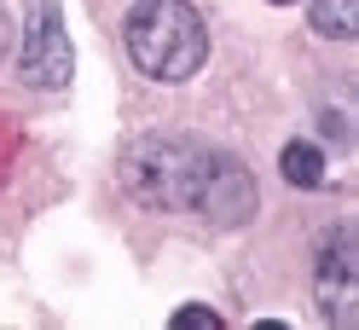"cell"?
<instances>
[{
  "instance_id": "cell-1",
  "label": "cell",
  "mask_w": 359,
  "mask_h": 330,
  "mask_svg": "<svg viewBox=\"0 0 359 330\" xmlns=\"http://www.w3.org/2000/svg\"><path fill=\"white\" fill-rule=\"evenodd\" d=\"M215 168V151L191 134H145L122 151V186L133 203L145 209H197V191H203Z\"/></svg>"
},
{
  "instance_id": "cell-2",
  "label": "cell",
  "mask_w": 359,
  "mask_h": 330,
  "mask_svg": "<svg viewBox=\"0 0 359 330\" xmlns=\"http://www.w3.org/2000/svg\"><path fill=\"white\" fill-rule=\"evenodd\" d=\"M122 41H128V58L151 81H186L209 58V29L191 0H133Z\"/></svg>"
},
{
  "instance_id": "cell-3",
  "label": "cell",
  "mask_w": 359,
  "mask_h": 330,
  "mask_svg": "<svg viewBox=\"0 0 359 330\" xmlns=\"http://www.w3.org/2000/svg\"><path fill=\"white\" fill-rule=\"evenodd\" d=\"M313 290H319V313L330 324L359 319V238L336 226L319 244V267H313Z\"/></svg>"
},
{
  "instance_id": "cell-4",
  "label": "cell",
  "mask_w": 359,
  "mask_h": 330,
  "mask_svg": "<svg viewBox=\"0 0 359 330\" xmlns=\"http://www.w3.org/2000/svg\"><path fill=\"white\" fill-rule=\"evenodd\" d=\"M24 81L29 87H64L76 70V53H70V35H64V18H58V0H35L29 6V29H24Z\"/></svg>"
},
{
  "instance_id": "cell-5",
  "label": "cell",
  "mask_w": 359,
  "mask_h": 330,
  "mask_svg": "<svg viewBox=\"0 0 359 330\" xmlns=\"http://www.w3.org/2000/svg\"><path fill=\"white\" fill-rule=\"evenodd\" d=\"M197 209H203L209 220H220V226H243V220L255 214V180L243 174L238 157L215 151V168H209L203 191H197Z\"/></svg>"
},
{
  "instance_id": "cell-6",
  "label": "cell",
  "mask_w": 359,
  "mask_h": 330,
  "mask_svg": "<svg viewBox=\"0 0 359 330\" xmlns=\"http://www.w3.org/2000/svg\"><path fill=\"white\" fill-rule=\"evenodd\" d=\"M278 168H284V180L302 186V191L325 186V151L313 145V139H290V145L278 151Z\"/></svg>"
},
{
  "instance_id": "cell-7",
  "label": "cell",
  "mask_w": 359,
  "mask_h": 330,
  "mask_svg": "<svg viewBox=\"0 0 359 330\" xmlns=\"http://www.w3.org/2000/svg\"><path fill=\"white\" fill-rule=\"evenodd\" d=\"M313 29L330 41H353L359 35V0H313Z\"/></svg>"
},
{
  "instance_id": "cell-8",
  "label": "cell",
  "mask_w": 359,
  "mask_h": 330,
  "mask_svg": "<svg viewBox=\"0 0 359 330\" xmlns=\"http://www.w3.org/2000/svg\"><path fill=\"white\" fill-rule=\"evenodd\" d=\"M174 330H220V313H209V307H180Z\"/></svg>"
},
{
  "instance_id": "cell-9",
  "label": "cell",
  "mask_w": 359,
  "mask_h": 330,
  "mask_svg": "<svg viewBox=\"0 0 359 330\" xmlns=\"http://www.w3.org/2000/svg\"><path fill=\"white\" fill-rule=\"evenodd\" d=\"M0 53H6V18H0Z\"/></svg>"
},
{
  "instance_id": "cell-10",
  "label": "cell",
  "mask_w": 359,
  "mask_h": 330,
  "mask_svg": "<svg viewBox=\"0 0 359 330\" xmlns=\"http://www.w3.org/2000/svg\"><path fill=\"white\" fill-rule=\"evenodd\" d=\"M273 6H290V0H273Z\"/></svg>"
}]
</instances>
